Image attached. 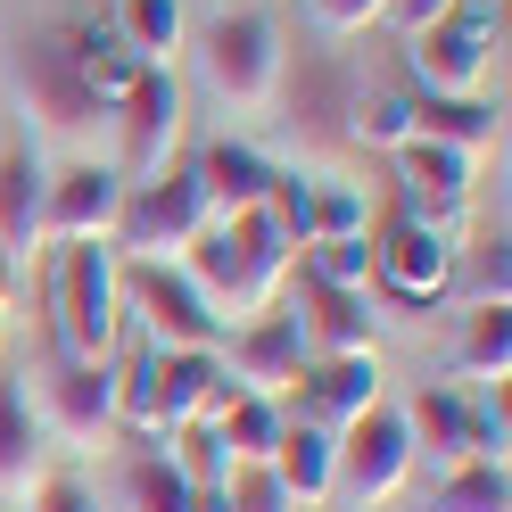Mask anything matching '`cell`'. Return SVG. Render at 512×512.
I'll return each mask as SVG.
<instances>
[{
	"mask_svg": "<svg viewBox=\"0 0 512 512\" xmlns=\"http://www.w3.org/2000/svg\"><path fill=\"white\" fill-rule=\"evenodd\" d=\"M0 347H9V323H0Z\"/></svg>",
	"mask_w": 512,
	"mask_h": 512,
	"instance_id": "obj_39",
	"label": "cell"
},
{
	"mask_svg": "<svg viewBox=\"0 0 512 512\" xmlns=\"http://www.w3.org/2000/svg\"><path fill=\"white\" fill-rule=\"evenodd\" d=\"M25 512H100V496H91V479H75V471H42Z\"/></svg>",
	"mask_w": 512,
	"mask_h": 512,
	"instance_id": "obj_36",
	"label": "cell"
},
{
	"mask_svg": "<svg viewBox=\"0 0 512 512\" xmlns=\"http://www.w3.org/2000/svg\"><path fill=\"white\" fill-rule=\"evenodd\" d=\"M347 141H356V149H405L413 141V100H405V91H356Z\"/></svg>",
	"mask_w": 512,
	"mask_h": 512,
	"instance_id": "obj_31",
	"label": "cell"
},
{
	"mask_svg": "<svg viewBox=\"0 0 512 512\" xmlns=\"http://www.w3.org/2000/svg\"><path fill=\"white\" fill-rule=\"evenodd\" d=\"M463 380H504L512 372V306H463V347H455Z\"/></svg>",
	"mask_w": 512,
	"mask_h": 512,
	"instance_id": "obj_27",
	"label": "cell"
},
{
	"mask_svg": "<svg viewBox=\"0 0 512 512\" xmlns=\"http://www.w3.org/2000/svg\"><path fill=\"white\" fill-rule=\"evenodd\" d=\"M207 223V190L190 166H166L157 182H124V215H116V240L133 256H182Z\"/></svg>",
	"mask_w": 512,
	"mask_h": 512,
	"instance_id": "obj_9",
	"label": "cell"
},
{
	"mask_svg": "<svg viewBox=\"0 0 512 512\" xmlns=\"http://www.w3.org/2000/svg\"><path fill=\"white\" fill-rule=\"evenodd\" d=\"M405 430H413V455H430L438 471L479 463V430H471V397L463 389H422L413 413H405Z\"/></svg>",
	"mask_w": 512,
	"mask_h": 512,
	"instance_id": "obj_20",
	"label": "cell"
},
{
	"mask_svg": "<svg viewBox=\"0 0 512 512\" xmlns=\"http://www.w3.org/2000/svg\"><path fill=\"white\" fill-rule=\"evenodd\" d=\"M496 42H504V17L488 0H455L430 34L405 42V67H413L422 91H438V100H471V91L488 83V67H496Z\"/></svg>",
	"mask_w": 512,
	"mask_h": 512,
	"instance_id": "obj_5",
	"label": "cell"
},
{
	"mask_svg": "<svg viewBox=\"0 0 512 512\" xmlns=\"http://www.w3.org/2000/svg\"><path fill=\"white\" fill-rule=\"evenodd\" d=\"M446 9H455V0H389V9H380V25H397V34L413 42V34H430Z\"/></svg>",
	"mask_w": 512,
	"mask_h": 512,
	"instance_id": "obj_37",
	"label": "cell"
},
{
	"mask_svg": "<svg viewBox=\"0 0 512 512\" xmlns=\"http://www.w3.org/2000/svg\"><path fill=\"white\" fill-rule=\"evenodd\" d=\"M372 290L397 298V306L455 298V240L422 232V223H389V232H372Z\"/></svg>",
	"mask_w": 512,
	"mask_h": 512,
	"instance_id": "obj_12",
	"label": "cell"
},
{
	"mask_svg": "<svg viewBox=\"0 0 512 512\" xmlns=\"http://www.w3.org/2000/svg\"><path fill=\"white\" fill-rule=\"evenodd\" d=\"M9 290H17V256L0 248V306H9Z\"/></svg>",
	"mask_w": 512,
	"mask_h": 512,
	"instance_id": "obj_38",
	"label": "cell"
},
{
	"mask_svg": "<svg viewBox=\"0 0 512 512\" xmlns=\"http://www.w3.org/2000/svg\"><path fill=\"white\" fill-rule=\"evenodd\" d=\"M174 265L190 273V290L215 306V323H232V314L248 323V314L281 306V281H290L298 248L265 223V207H248V215H207L199 240H190Z\"/></svg>",
	"mask_w": 512,
	"mask_h": 512,
	"instance_id": "obj_1",
	"label": "cell"
},
{
	"mask_svg": "<svg viewBox=\"0 0 512 512\" xmlns=\"http://www.w3.org/2000/svg\"><path fill=\"white\" fill-rule=\"evenodd\" d=\"M116 42L141 58V67H174V50L190 42L182 0H116Z\"/></svg>",
	"mask_w": 512,
	"mask_h": 512,
	"instance_id": "obj_24",
	"label": "cell"
},
{
	"mask_svg": "<svg viewBox=\"0 0 512 512\" xmlns=\"http://www.w3.org/2000/svg\"><path fill=\"white\" fill-rule=\"evenodd\" d=\"M124 512H190V479L174 471L166 446H141L124 463Z\"/></svg>",
	"mask_w": 512,
	"mask_h": 512,
	"instance_id": "obj_28",
	"label": "cell"
},
{
	"mask_svg": "<svg viewBox=\"0 0 512 512\" xmlns=\"http://www.w3.org/2000/svg\"><path fill=\"white\" fill-rule=\"evenodd\" d=\"M380 9H389V0H306V17H314L323 42H347V34H364V25H380Z\"/></svg>",
	"mask_w": 512,
	"mask_h": 512,
	"instance_id": "obj_35",
	"label": "cell"
},
{
	"mask_svg": "<svg viewBox=\"0 0 512 512\" xmlns=\"http://www.w3.org/2000/svg\"><path fill=\"white\" fill-rule=\"evenodd\" d=\"M232 389H240V380L223 372V356H215V347H149V397H157V430L215 422Z\"/></svg>",
	"mask_w": 512,
	"mask_h": 512,
	"instance_id": "obj_14",
	"label": "cell"
},
{
	"mask_svg": "<svg viewBox=\"0 0 512 512\" xmlns=\"http://www.w3.org/2000/svg\"><path fill=\"white\" fill-rule=\"evenodd\" d=\"M215 496H223V512H298L290 496H281V479H273L265 463H232Z\"/></svg>",
	"mask_w": 512,
	"mask_h": 512,
	"instance_id": "obj_33",
	"label": "cell"
},
{
	"mask_svg": "<svg viewBox=\"0 0 512 512\" xmlns=\"http://www.w3.org/2000/svg\"><path fill=\"white\" fill-rule=\"evenodd\" d=\"M455 290H463V306H504L512 298V248H504V232L455 248Z\"/></svg>",
	"mask_w": 512,
	"mask_h": 512,
	"instance_id": "obj_29",
	"label": "cell"
},
{
	"mask_svg": "<svg viewBox=\"0 0 512 512\" xmlns=\"http://www.w3.org/2000/svg\"><path fill=\"white\" fill-rule=\"evenodd\" d=\"M124 215V174L100 157H67L58 174H42V223L34 248H67V240H116Z\"/></svg>",
	"mask_w": 512,
	"mask_h": 512,
	"instance_id": "obj_8",
	"label": "cell"
},
{
	"mask_svg": "<svg viewBox=\"0 0 512 512\" xmlns=\"http://www.w3.org/2000/svg\"><path fill=\"white\" fill-rule=\"evenodd\" d=\"M306 273L331 281V290H364L372 281V232H356V240H306Z\"/></svg>",
	"mask_w": 512,
	"mask_h": 512,
	"instance_id": "obj_32",
	"label": "cell"
},
{
	"mask_svg": "<svg viewBox=\"0 0 512 512\" xmlns=\"http://www.w3.org/2000/svg\"><path fill=\"white\" fill-rule=\"evenodd\" d=\"M215 356H223V372H232L240 389H256V397L298 389V372L314 364V356H306V331H298V306L248 314V323L232 331V347H215Z\"/></svg>",
	"mask_w": 512,
	"mask_h": 512,
	"instance_id": "obj_13",
	"label": "cell"
},
{
	"mask_svg": "<svg viewBox=\"0 0 512 512\" xmlns=\"http://www.w3.org/2000/svg\"><path fill=\"white\" fill-rule=\"evenodd\" d=\"M356 232H372L356 182H314V240H356Z\"/></svg>",
	"mask_w": 512,
	"mask_h": 512,
	"instance_id": "obj_34",
	"label": "cell"
},
{
	"mask_svg": "<svg viewBox=\"0 0 512 512\" xmlns=\"http://www.w3.org/2000/svg\"><path fill=\"white\" fill-rule=\"evenodd\" d=\"M281 422H290V413H281V397H256V389H232L223 397V413H215V438H223V455L232 463H265L273 446H281Z\"/></svg>",
	"mask_w": 512,
	"mask_h": 512,
	"instance_id": "obj_23",
	"label": "cell"
},
{
	"mask_svg": "<svg viewBox=\"0 0 512 512\" xmlns=\"http://www.w3.org/2000/svg\"><path fill=\"white\" fill-rule=\"evenodd\" d=\"M298 389H306V422H323V430H347L356 413H372L380 405V356L364 347V356H314L306 372H298Z\"/></svg>",
	"mask_w": 512,
	"mask_h": 512,
	"instance_id": "obj_19",
	"label": "cell"
},
{
	"mask_svg": "<svg viewBox=\"0 0 512 512\" xmlns=\"http://www.w3.org/2000/svg\"><path fill=\"white\" fill-rule=\"evenodd\" d=\"M67 34H75V67H83V83H91V100L116 116V100L141 83V58L116 42V25H67Z\"/></svg>",
	"mask_w": 512,
	"mask_h": 512,
	"instance_id": "obj_26",
	"label": "cell"
},
{
	"mask_svg": "<svg viewBox=\"0 0 512 512\" xmlns=\"http://www.w3.org/2000/svg\"><path fill=\"white\" fill-rule=\"evenodd\" d=\"M430 512H512V479H504V463H463V471H438Z\"/></svg>",
	"mask_w": 512,
	"mask_h": 512,
	"instance_id": "obj_30",
	"label": "cell"
},
{
	"mask_svg": "<svg viewBox=\"0 0 512 512\" xmlns=\"http://www.w3.org/2000/svg\"><path fill=\"white\" fill-rule=\"evenodd\" d=\"M298 331H306V356H364L372 347V298L364 290H331V281H298Z\"/></svg>",
	"mask_w": 512,
	"mask_h": 512,
	"instance_id": "obj_18",
	"label": "cell"
},
{
	"mask_svg": "<svg viewBox=\"0 0 512 512\" xmlns=\"http://www.w3.org/2000/svg\"><path fill=\"white\" fill-rule=\"evenodd\" d=\"M34 479H42V422L25 389L0 372V496H34Z\"/></svg>",
	"mask_w": 512,
	"mask_h": 512,
	"instance_id": "obj_22",
	"label": "cell"
},
{
	"mask_svg": "<svg viewBox=\"0 0 512 512\" xmlns=\"http://www.w3.org/2000/svg\"><path fill=\"white\" fill-rule=\"evenodd\" d=\"M42 314H50L58 356H75V364H116V331H124L116 248H108V240L42 248Z\"/></svg>",
	"mask_w": 512,
	"mask_h": 512,
	"instance_id": "obj_2",
	"label": "cell"
},
{
	"mask_svg": "<svg viewBox=\"0 0 512 512\" xmlns=\"http://www.w3.org/2000/svg\"><path fill=\"white\" fill-rule=\"evenodd\" d=\"M116 124H124V149H116V174L124 182H157L182 149V83L174 67H141V83L116 100Z\"/></svg>",
	"mask_w": 512,
	"mask_h": 512,
	"instance_id": "obj_10",
	"label": "cell"
},
{
	"mask_svg": "<svg viewBox=\"0 0 512 512\" xmlns=\"http://www.w3.org/2000/svg\"><path fill=\"white\" fill-rule=\"evenodd\" d=\"M356 67L323 42L281 50V91H273V124L290 141H347V116H356Z\"/></svg>",
	"mask_w": 512,
	"mask_h": 512,
	"instance_id": "obj_6",
	"label": "cell"
},
{
	"mask_svg": "<svg viewBox=\"0 0 512 512\" xmlns=\"http://www.w3.org/2000/svg\"><path fill=\"white\" fill-rule=\"evenodd\" d=\"M42 413H50V430L75 438V446L116 438V364H75V356H58L50 380H42Z\"/></svg>",
	"mask_w": 512,
	"mask_h": 512,
	"instance_id": "obj_15",
	"label": "cell"
},
{
	"mask_svg": "<svg viewBox=\"0 0 512 512\" xmlns=\"http://www.w3.org/2000/svg\"><path fill=\"white\" fill-rule=\"evenodd\" d=\"M413 430H405V413H389V405H372V413H356V422L339 430V488L356 496V504H389L405 479H413Z\"/></svg>",
	"mask_w": 512,
	"mask_h": 512,
	"instance_id": "obj_11",
	"label": "cell"
},
{
	"mask_svg": "<svg viewBox=\"0 0 512 512\" xmlns=\"http://www.w3.org/2000/svg\"><path fill=\"white\" fill-rule=\"evenodd\" d=\"M413 133L463 149V157H479V149L504 133V124H496V108L479 100V91H471V100H438V91H422V100H413Z\"/></svg>",
	"mask_w": 512,
	"mask_h": 512,
	"instance_id": "obj_25",
	"label": "cell"
},
{
	"mask_svg": "<svg viewBox=\"0 0 512 512\" xmlns=\"http://www.w3.org/2000/svg\"><path fill=\"white\" fill-rule=\"evenodd\" d=\"M190 174H199V190H207V215H248V207H265V190H273L281 166H273L256 141L215 133L199 157H190Z\"/></svg>",
	"mask_w": 512,
	"mask_h": 512,
	"instance_id": "obj_16",
	"label": "cell"
},
{
	"mask_svg": "<svg viewBox=\"0 0 512 512\" xmlns=\"http://www.w3.org/2000/svg\"><path fill=\"white\" fill-rule=\"evenodd\" d=\"M116 281H124V306L141 314L149 347H223L215 306L190 290V273L174 256H133V265H116Z\"/></svg>",
	"mask_w": 512,
	"mask_h": 512,
	"instance_id": "obj_7",
	"label": "cell"
},
{
	"mask_svg": "<svg viewBox=\"0 0 512 512\" xmlns=\"http://www.w3.org/2000/svg\"><path fill=\"white\" fill-rule=\"evenodd\" d=\"M42 149L34 141H9L0 149V248H34V223H42Z\"/></svg>",
	"mask_w": 512,
	"mask_h": 512,
	"instance_id": "obj_21",
	"label": "cell"
},
{
	"mask_svg": "<svg viewBox=\"0 0 512 512\" xmlns=\"http://www.w3.org/2000/svg\"><path fill=\"white\" fill-rule=\"evenodd\" d=\"M265 471L281 479V496H290L298 512L306 504H331L339 496V430H323V422H281V446L265 455Z\"/></svg>",
	"mask_w": 512,
	"mask_h": 512,
	"instance_id": "obj_17",
	"label": "cell"
},
{
	"mask_svg": "<svg viewBox=\"0 0 512 512\" xmlns=\"http://www.w3.org/2000/svg\"><path fill=\"white\" fill-rule=\"evenodd\" d=\"M281 25L265 9H223L207 34H199V75L215 91V108L232 116H273V91H281Z\"/></svg>",
	"mask_w": 512,
	"mask_h": 512,
	"instance_id": "obj_3",
	"label": "cell"
},
{
	"mask_svg": "<svg viewBox=\"0 0 512 512\" xmlns=\"http://www.w3.org/2000/svg\"><path fill=\"white\" fill-rule=\"evenodd\" d=\"M9 75H17V100H25V116H34L42 141H83L91 124H108V108L91 100V83H83V67H75V34H67V25L17 34Z\"/></svg>",
	"mask_w": 512,
	"mask_h": 512,
	"instance_id": "obj_4",
	"label": "cell"
}]
</instances>
